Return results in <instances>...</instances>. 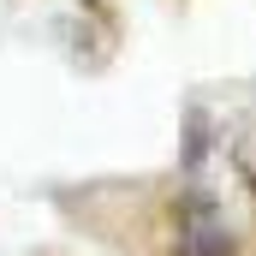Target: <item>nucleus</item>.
<instances>
[]
</instances>
